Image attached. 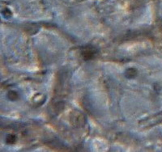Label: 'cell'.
I'll use <instances>...</instances> for the list:
<instances>
[{
  "mask_svg": "<svg viewBox=\"0 0 162 152\" xmlns=\"http://www.w3.org/2000/svg\"><path fill=\"white\" fill-rule=\"evenodd\" d=\"M83 57H85L86 60H89V59L92 58L95 55V50H94L93 48H90L87 47L85 50H83L82 52Z\"/></svg>",
  "mask_w": 162,
  "mask_h": 152,
  "instance_id": "obj_1",
  "label": "cell"
},
{
  "mask_svg": "<svg viewBox=\"0 0 162 152\" xmlns=\"http://www.w3.org/2000/svg\"><path fill=\"white\" fill-rule=\"evenodd\" d=\"M125 75L126 77L128 78V79H133L137 75V70L135 68H129L126 70Z\"/></svg>",
  "mask_w": 162,
  "mask_h": 152,
  "instance_id": "obj_2",
  "label": "cell"
},
{
  "mask_svg": "<svg viewBox=\"0 0 162 152\" xmlns=\"http://www.w3.org/2000/svg\"><path fill=\"white\" fill-rule=\"evenodd\" d=\"M16 137L14 136V135H12V134L7 135V137L6 138V142H7L8 144H12V143H14L16 142Z\"/></svg>",
  "mask_w": 162,
  "mask_h": 152,
  "instance_id": "obj_3",
  "label": "cell"
},
{
  "mask_svg": "<svg viewBox=\"0 0 162 152\" xmlns=\"http://www.w3.org/2000/svg\"><path fill=\"white\" fill-rule=\"evenodd\" d=\"M13 96L16 98V99H17V96H18V95H17V93H16V92L11 91L9 93H8V98H9L11 100H15V99L13 98Z\"/></svg>",
  "mask_w": 162,
  "mask_h": 152,
  "instance_id": "obj_4",
  "label": "cell"
}]
</instances>
